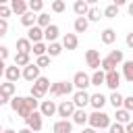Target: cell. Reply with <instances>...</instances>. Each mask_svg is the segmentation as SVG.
Returning a JSON list of instances; mask_svg holds the SVG:
<instances>
[{"mask_svg":"<svg viewBox=\"0 0 133 133\" xmlns=\"http://www.w3.org/2000/svg\"><path fill=\"white\" fill-rule=\"evenodd\" d=\"M10 106H12V110L19 114V116H23V118H27L33 110H37V106H39V100H35V98H23V96H17V98H12L10 100Z\"/></svg>","mask_w":133,"mask_h":133,"instance_id":"obj_1","label":"cell"},{"mask_svg":"<svg viewBox=\"0 0 133 133\" xmlns=\"http://www.w3.org/2000/svg\"><path fill=\"white\" fill-rule=\"evenodd\" d=\"M87 123L89 127H94L96 131H102V129H108L110 127V116L102 110H94L89 116H87Z\"/></svg>","mask_w":133,"mask_h":133,"instance_id":"obj_2","label":"cell"},{"mask_svg":"<svg viewBox=\"0 0 133 133\" xmlns=\"http://www.w3.org/2000/svg\"><path fill=\"white\" fill-rule=\"evenodd\" d=\"M48 89H50V81L46 79V77H37L35 81H33V85H31V98H35V100H42L46 94H48Z\"/></svg>","mask_w":133,"mask_h":133,"instance_id":"obj_3","label":"cell"},{"mask_svg":"<svg viewBox=\"0 0 133 133\" xmlns=\"http://www.w3.org/2000/svg\"><path fill=\"white\" fill-rule=\"evenodd\" d=\"M73 83L71 81H58V83H52L50 85V96L52 98H60V96H69V94H73Z\"/></svg>","mask_w":133,"mask_h":133,"instance_id":"obj_4","label":"cell"},{"mask_svg":"<svg viewBox=\"0 0 133 133\" xmlns=\"http://www.w3.org/2000/svg\"><path fill=\"white\" fill-rule=\"evenodd\" d=\"M42 118H44V116H42L37 110H33V112H31V114L25 118V125H27V127H29L33 133H37V131L44 127V121H42Z\"/></svg>","mask_w":133,"mask_h":133,"instance_id":"obj_5","label":"cell"},{"mask_svg":"<svg viewBox=\"0 0 133 133\" xmlns=\"http://www.w3.org/2000/svg\"><path fill=\"white\" fill-rule=\"evenodd\" d=\"M21 77L25 79V81H29V83H33L37 77H39V66L35 64V62H29L27 66H23V73H21Z\"/></svg>","mask_w":133,"mask_h":133,"instance_id":"obj_6","label":"cell"},{"mask_svg":"<svg viewBox=\"0 0 133 133\" xmlns=\"http://www.w3.org/2000/svg\"><path fill=\"white\" fill-rule=\"evenodd\" d=\"M73 112H75V104H73V100H62V102L56 106V114L62 116V118L73 116Z\"/></svg>","mask_w":133,"mask_h":133,"instance_id":"obj_7","label":"cell"},{"mask_svg":"<svg viewBox=\"0 0 133 133\" xmlns=\"http://www.w3.org/2000/svg\"><path fill=\"white\" fill-rule=\"evenodd\" d=\"M71 83H73V87H77V89H87V85H91V81H89V75H87V73H83V71L75 73Z\"/></svg>","mask_w":133,"mask_h":133,"instance_id":"obj_8","label":"cell"},{"mask_svg":"<svg viewBox=\"0 0 133 133\" xmlns=\"http://www.w3.org/2000/svg\"><path fill=\"white\" fill-rule=\"evenodd\" d=\"M104 85H108L112 91H116L118 89V85H121V73L114 69V71H108L106 73V79H104Z\"/></svg>","mask_w":133,"mask_h":133,"instance_id":"obj_9","label":"cell"},{"mask_svg":"<svg viewBox=\"0 0 133 133\" xmlns=\"http://www.w3.org/2000/svg\"><path fill=\"white\" fill-rule=\"evenodd\" d=\"M73 104H75V108H85L89 104V94L85 89H77L73 94Z\"/></svg>","mask_w":133,"mask_h":133,"instance_id":"obj_10","label":"cell"},{"mask_svg":"<svg viewBox=\"0 0 133 133\" xmlns=\"http://www.w3.org/2000/svg\"><path fill=\"white\" fill-rule=\"evenodd\" d=\"M100 52L98 50H87L85 52V62H87V66L89 69H94V71H98L100 69Z\"/></svg>","mask_w":133,"mask_h":133,"instance_id":"obj_11","label":"cell"},{"mask_svg":"<svg viewBox=\"0 0 133 133\" xmlns=\"http://www.w3.org/2000/svg\"><path fill=\"white\" fill-rule=\"evenodd\" d=\"M39 114H42V116H54V114H56V104H54L52 100H44V102L39 104Z\"/></svg>","mask_w":133,"mask_h":133,"instance_id":"obj_12","label":"cell"},{"mask_svg":"<svg viewBox=\"0 0 133 133\" xmlns=\"http://www.w3.org/2000/svg\"><path fill=\"white\" fill-rule=\"evenodd\" d=\"M52 131H54V133H71V131H73V123L66 121V118H60V121L54 123Z\"/></svg>","mask_w":133,"mask_h":133,"instance_id":"obj_13","label":"cell"},{"mask_svg":"<svg viewBox=\"0 0 133 133\" xmlns=\"http://www.w3.org/2000/svg\"><path fill=\"white\" fill-rule=\"evenodd\" d=\"M27 39H29L31 44H37V42H42V39H44V29H42V27H37V25H33V27H29V33H27Z\"/></svg>","mask_w":133,"mask_h":133,"instance_id":"obj_14","label":"cell"},{"mask_svg":"<svg viewBox=\"0 0 133 133\" xmlns=\"http://www.w3.org/2000/svg\"><path fill=\"white\" fill-rule=\"evenodd\" d=\"M4 77H6V81H10V83H17V81L21 79V69H19L17 64H12V66H6V71H4Z\"/></svg>","mask_w":133,"mask_h":133,"instance_id":"obj_15","label":"cell"},{"mask_svg":"<svg viewBox=\"0 0 133 133\" xmlns=\"http://www.w3.org/2000/svg\"><path fill=\"white\" fill-rule=\"evenodd\" d=\"M58 33H60V29H58V25H54V23H50L46 29H44V39H48L50 44L52 42H56V37H58Z\"/></svg>","mask_w":133,"mask_h":133,"instance_id":"obj_16","label":"cell"},{"mask_svg":"<svg viewBox=\"0 0 133 133\" xmlns=\"http://www.w3.org/2000/svg\"><path fill=\"white\" fill-rule=\"evenodd\" d=\"M77 46H79L77 35H75V33H64V37H62V48H66V50H75Z\"/></svg>","mask_w":133,"mask_h":133,"instance_id":"obj_17","label":"cell"},{"mask_svg":"<svg viewBox=\"0 0 133 133\" xmlns=\"http://www.w3.org/2000/svg\"><path fill=\"white\" fill-rule=\"evenodd\" d=\"M89 104L94 106V110H102V106L106 104V98L98 91V94H89Z\"/></svg>","mask_w":133,"mask_h":133,"instance_id":"obj_18","label":"cell"},{"mask_svg":"<svg viewBox=\"0 0 133 133\" xmlns=\"http://www.w3.org/2000/svg\"><path fill=\"white\" fill-rule=\"evenodd\" d=\"M10 10L17 12V15H25L29 8H27V0H10Z\"/></svg>","mask_w":133,"mask_h":133,"instance_id":"obj_19","label":"cell"},{"mask_svg":"<svg viewBox=\"0 0 133 133\" xmlns=\"http://www.w3.org/2000/svg\"><path fill=\"white\" fill-rule=\"evenodd\" d=\"M73 10H75V15H77V17H85V15H87V10H89V4H87L85 0H77V2L73 4Z\"/></svg>","mask_w":133,"mask_h":133,"instance_id":"obj_20","label":"cell"},{"mask_svg":"<svg viewBox=\"0 0 133 133\" xmlns=\"http://www.w3.org/2000/svg\"><path fill=\"white\" fill-rule=\"evenodd\" d=\"M21 23H23L25 27H33V25L37 23V15L31 12V10H27L25 15H21Z\"/></svg>","mask_w":133,"mask_h":133,"instance_id":"obj_21","label":"cell"},{"mask_svg":"<svg viewBox=\"0 0 133 133\" xmlns=\"http://www.w3.org/2000/svg\"><path fill=\"white\" fill-rule=\"evenodd\" d=\"M73 27H75V33H85V31H87V27H89V21H87L85 17H77Z\"/></svg>","mask_w":133,"mask_h":133,"instance_id":"obj_22","label":"cell"},{"mask_svg":"<svg viewBox=\"0 0 133 133\" xmlns=\"http://www.w3.org/2000/svg\"><path fill=\"white\" fill-rule=\"evenodd\" d=\"M87 116H89V114H85L83 108H75V112H73V123H75V125H85V123H87Z\"/></svg>","mask_w":133,"mask_h":133,"instance_id":"obj_23","label":"cell"},{"mask_svg":"<svg viewBox=\"0 0 133 133\" xmlns=\"http://www.w3.org/2000/svg\"><path fill=\"white\" fill-rule=\"evenodd\" d=\"M123 77L129 83H133V60H125L123 62Z\"/></svg>","mask_w":133,"mask_h":133,"instance_id":"obj_24","label":"cell"},{"mask_svg":"<svg viewBox=\"0 0 133 133\" xmlns=\"http://www.w3.org/2000/svg\"><path fill=\"white\" fill-rule=\"evenodd\" d=\"M60 52H62V44H56V42L48 44V48H46V54H48L50 58H56Z\"/></svg>","mask_w":133,"mask_h":133,"instance_id":"obj_25","label":"cell"},{"mask_svg":"<svg viewBox=\"0 0 133 133\" xmlns=\"http://www.w3.org/2000/svg\"><path fill=\"white\" fill-rule=\"evenodd\" d=\"M104 79H106V73H104L102 69H98V71H94V75L89 77V81H91V85H98V87H100V85L104 83Z\"/></svg>","mask_w":133,"mask_h":133,"instance_id":"obj_26","label":"cell"},{"mask_svg":"<svg viewBox=\"0 0 133 133\" xmlns=\"http://www.w3.org/2000/svg\"><path fill=\"white\" fill-rule=\"evenodd\" d=\"M0 91H2L4 96L12 98V96H15V91H17V83H10V81H6V83H0Z\"/></svg>","mask_w":133,"mask_h":133,"instance_id":"obj_27","label":"cell"},{"mask_svg":"<svg viewBox=\"0 0 133 133\" xmlns=\"http://www.w3.org/2000/svg\"><path fill=\"white\" fill-rule=\"evenodd\" d=\"M129 121H131V112H129V110H125V108H116V123L127 125Z\"/></svg>","mask_w":133,"mask_h":133,"instance_id":"obj_28","label":"cell"},{"mask_svg":"<svg viewBox=\"0 0 133 133\" xmlns=\"http://www.w3.org/2000/svg\"><path fill=\"white\" fill-rule=\"evenodd\" d=\"M114 39H116V31H114V29H110V27H108V29H104V31H102V42H104L106 46H110Z\"/></svg>","mask_w":133,"mask_h":133,"instance_id":"obj_29","label":"cell"},{"mask_svg":"<svg viewBox=\"0 0 133 133\" xmlns=\"http://www.w3.org/2000/svg\"><path fill=\"white\" fill-rule=\"evenodd\" d=\"M31 46H33V44H31L27 37H21V39H17V50H19V52H25V54H29V52H31Z\"/></svg>","mask_w":133,"mask_h":133,"instance_id":"obj_30","label":"cell"},{"mask_svg":"<svg viewBox=\"0 0 133 133\" xmlns=\"http://www.w3.org/2000/svg\"><path fill=\"white\" fill-rule=\"evenodd\" d=\"M31 60H29V54H25V52H17V56H15V64L17 66H27Z\"/></svg>","mask_w":133,"mask_h":133,"instance_id":"obj_31","label":"cell"},{"mask_svg":"<svg viewBox=\"0 0 133 133\" xmlns=\"http://www.w3.org/2000/svg\"><path fill=\"white\" fill-rule=\"evenodd\" d=\"M27 8L37 15V12H42V8H44V0H27Z\"/></svg>","mask_w":133,"mask_h":133,"instance_id":"obj_32","label":"cell"},{"mask_svg":"<svg viewBox=\"0 0 133 133\" xmlns=\"http://www.w3.org/2000/svg\"><path fill=\"white\" fill-rule=\"evenodd\" d=\"M85 19H87V21H100V19H102V12H100V8H96V6H91V8L87 10V15H85Z\"/></svg>","mask_w":133,"mask_h":133,"instance_id":"obj_33","label":"cell"},{"mask_svg":"<svg viewBox=\"0 0 133 133\" xmlns=\"http://www.w3.org/2000/svg\"><path fill=\"white\" fill-rule=\"evenodd\" d=\"M37 27H42V29H46L48 25H50V15L48 12H39L37 15V23H35Z\"/></svg>","mask_w":133,"mask_h":133,"instance_id":"obj_34","label":"cell"},{"mask_svg":"<svg viewBox=\"0 0 133 133\" xmlns=\"http://www.w3.org/2000/svg\"><path fill=\"white\" fill-rule=\"evenodd\" d=\"M104 17H106V19H116V17H118V6H114V4L106 6V8H104Z\"/></svg>","mask_w":133,"mask_h":133,"instance_id":"obj_35","label":"cell"},{"mask_svg":"<svg viewBox=\"0 0 133 133\" xmlns=\"http://www.w3.org/2000/svg\"><path fill=\"white\" fill-rule=\"evenodd\" d=\"M110 104L114 106V110H116V108H123V96H121L118 91H112V96H110Z\"/></svg>","mask_w":133,"mask_h":133,"instance_id":"obj_36","label":"cell"},{"mask_svg":"<svg viewBox=\"0 0 133 133\" xmlns=\"http://www.w3.org/2000/svg\"><path fill=\"white\" fill-rule=\"evenodd\" d=\"M46 48H48L46 44L37 42V44H33V46H31V52H33L35 56H44V54H46Z\"/></svg>","mask_w":133,"mask_h":133,"instance_id":"obj_37","label":"cell"},{"mask_svg":"<svg viewBox=\"0 0 133 133\" xmlns=\"http://www.w3.org/2000/svg\"><path fill=\"white\" fill-rule=\"evenodd\" d=\"M108 58H110V60H114V62L118 64V62H123V60H125V54H123V50H112V52L108 54Z\"/></svg>","mask_w":133,"mask_h":133,"instance_id":"obj_38","label":"cell"},{"mask_svg":"<svg viewBox=\"0 0 133 133\" xmlns=\"http://www.w3.org/2000/svg\"><path fill=\"white\" fill-rule=\"evenodd\" d=\"M108 133H125V125H121V123H110Z\"/></svg>","mask_w":133,"mask_h":133,"instance_id":"obj_39","label":"cell"},{"mask_svg":"<svg viewBox=\"0 0 133 133\" xmlns=\"http://www.w3.org/2000/svg\"><path fill=\"white\" fill-rule=\"evenodd\" d=\"M35 64H37L39 69H44V66H48V64H50V56H48V54H44V56H37V60H35Z\"/></svg>","mask_w":133,"mask_h":133,"instance_id":"obj_40","label":"cell"},{"mask_svg":"<svg viewBox=\"0 0 133 133\" xmlns=\"http://www.w3.org/2000/svg\"><path fill=\"white\" fill-rule=\"evenodd\" d=\"M52 10L54 12H62L64 10V0H54L52 2Z\"/></svg>","mask_w":133,"mask_h":133,"instance_id":"obj_41","label":"cell"},{"mask_svg":"<svg viewBox=\"0 0 133 133\" xmlns=\"http://www.w3.org/2000/svg\"><path fill=\"white\" fill-rule=\"evenodd\" d=\"M123 108H125V110H129V112H133V96L123 98Z\"/></svg>","mask_w":133,"mask_h":133,"instance_id":"obj_42","label":"cell"},{"mask_svg":"<svg viewBox=\"0 0 133 133\" xmlns=\"http://www.w3.org/2000/svg\"><path fill=\"white\" fill-rule=\"evenodd\" d=\"M10 6H6V4H0V19H6V17H10Z\"/></svg>","mask_w":133,"mask_h":133,"instance_id":"obj_43","label":"cell"},{"mask_svg":"<svg viewBox=\"0 0 133 133\" xmlns=\"http://www.w3.org/2000/svg\"><path fill=\"white\" fill-rule=\"evenodd\" d=\"M8 33V21L6 19H0V37Z\"/></svg>","mask_w":133,"mask_h":133,"instance_id":"obj_44","label":"cell"},{"mask_svg":"<svg viewBox=\"0 0 133 133\" xmlns=\"http://www.w3.org/2000/svg\"><path fill=\"white\" fill-rule=\"evenodd\" d=\"M6 58H8V48L0 46V60H6Z\"/></svg>","mask_w":133,"mask_h":133,"instance_id":"obj_45","label":"cell"},{"mask_svg":"<svg viewBox=\"0 0 133 133\" xmlns=\"http://www.w3.org/2000/svg\"><path fill=\"white\" fill-rule=\"evenodd\" d=\"M8 102H10V98H8V96H4V94L0 91V106H4V104H8Z\"/></svg>","mask_w":133,"mask_h":133,"instance_id":"obj_46","label":"cell"},{"mask_svg":"<svg viewBox=\"0 0 133 133\" xmlns=\"http://www.w3.org/2000/svg\"><path fill=\"white\" fill-rule=\"evenodd\" d=\"M125 133H133V121H129V123L125 125Z\"/></svg>","mask_w":133,"mask_h":133,"instance_id":"obj_47","label":"cell"},{"mask_svg":"<svg viewBox=\"0 0 133 133\" xmlns=\"http://www.w3.org/2000/svg\"><path fill=\"white\" fill-rule=\"evenodd\" d=\"M125 42H127V46H129V48H133V33H129Z\"/></svg>","mask_w":133,"mask_h":133,"instance_id":"obj_48","label":"cell"},{"mask_svg":"<svg viewBox=\"0 0 133 133\" xmlns=\"http://www.w3.org/2000/svg\"><path fill=\"white\" fill-rule=\"evenodd\" d=\"M81 133H98V131H96V129H94V127H85V129H83V131H81Z\"/></svg>","mask_w":133,"mask_h":133,"instance_id":"obj_49","label":"cell"},{"mask_svg":"<svg viewBox=\"0 0 133 133\" xmlns=\"http://www.w3.org/2000/svg\"><path fill=\"white\" fill-rule=\"evenodd\" d=\"M4 71H6V64H4V60H0V77L4 75Z\"/></svg>","mask_w":133,"mask_h":133,"instance_id":"obj_50","label":"cell"},{"mask_svg":"<svg viewBox=\"0 0 133 133\" xmlns=\"http://www.w3.org/2000/svg\"><path fill=\"white\" fill-rule=\"evenodd\" d=\"M125 2H127V0H112V4H114V6H123Z\"/></svg>","mask_w":133,"mask_h":133,"instance_id":"obj_51","label":"cell"},{"mask_svg":"<svg viewBox=\"0 0 133 133\" xmlns=\"http://www.w3.org/2000/svg\"><path fill=\"white\" fill-rule=\"evenodd\" d=\"M127 12H129V15H131V17H133V2H131V4H129V6H127Z\"/></svg>","mask_w":133,"mask_h":133,"instance_id":"obj_52","label":"cell"},{"mask_svg":"<svg viewBox=\"0 0 133 133\" xmlns=\"http://www.w3.org/2000/svg\"><path fill=\"white\" fill-rule=\"evenodd\" d=\"M17 133H33V131H31L29 127H25V129H21V131H17Z\"/></svg>","mask_w":133,"mask_h":133,"instance_id":"obj_53","label":"cell"},{"mask_svg":"<svg viewBox=\"0 0 133 133\" xmlns=\"http://www.w3.org/2000/svg\"><path fill=\"white\" fill-rule=\"evenodd\" d=\"M2 133H17L15 129H2Z\"/></svg>","mask_w":133,"mask_h":133,"instance_id":"obj_54","label":"cell"},{"mask_svg":"<svg viewBox=\"0 0 133 133\" xmlns=\"http://www.w3.org/2000/svg\"><path fill=\"white\" fill-rule=\"evenodd\" d=\"M85 2H87V4H96L98 0H85Z\"/></svg>","mask_w":133,"mask_h":133,"instance_id":"obj_55","label":"cell"},{"mask_svg":"<svg viewBox=\"0 0 133 133\" xmlns=\"http://www.w3.org/2000/svg\"><path fill=\"white\" fill-rule=\"evenodd\" d=\"M0 133H2V127H0Z\"/></svg>","mask_w":133,"mask_h":133,"instance_id":"obj_56","label":"cell"},{"mask_svg":"<svg viewBox=\"0 0 133 133\" xmlns=\"http://www.w3.org/2000/svg\"><path fill=\"white\" fill-rule=\"evenodd\" d=\"M100 133H102V131H100Z\"/></svg>","mask_w":133,"mask_h":133,"instance_id":"obj_57","label":"cell"}]
</instances>
